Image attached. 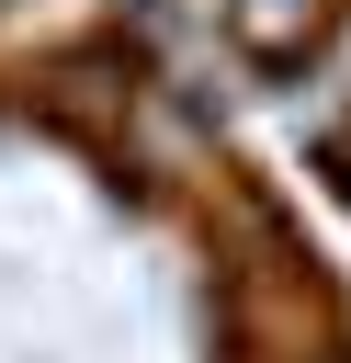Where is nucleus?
<instances>
[{
	"label": "nucleus",
	"instance_id": "nucleus-1",
	"mask_svg": "<svg viewBox=\"0 0 351 363\" xmlns=\"http://www.w3.org/2000/svg\"><path fill=\"white\" fill-rule=\"evenodd\" d=\"M215 23H226L260 68H294V57H317V45H328L340 0H215Z\"/></svg>",
	"mask_w": 351,
	"mask_h": 363
}]
</instances>
